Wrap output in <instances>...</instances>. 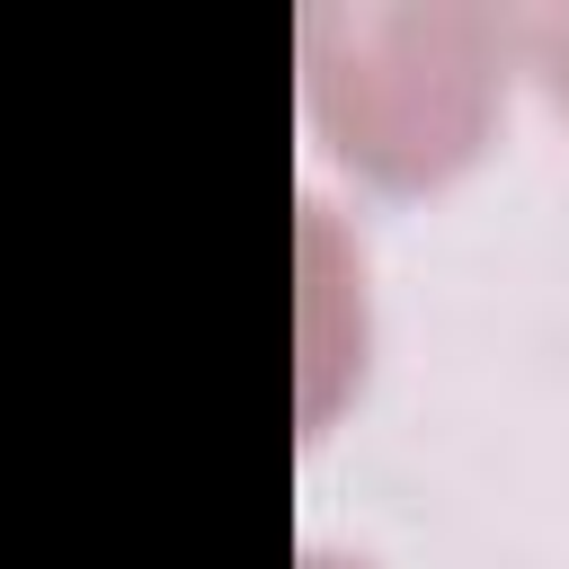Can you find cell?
<instances>
[{
	"instance_id": "obj_1",
	"label": "cell",
	"mask_w": 569,
	"mask_h": 569,
	"mask_svg": "<svg viewBox=\"0 0 569 569\" xmlns=\"http://www.w3.org/2000/svg\"><path fill=\"white\" fill-rule=\"evenodd\" d=\"M507 44H516L507 18H489V9L311 0L302 9V98L356 169L418 187V178H445L453 160H471V142L489 133Z\"/></svg>"
},
{
	"instance_id": "obj_2",
	"label": "cell",
	"mask_w": 569,
	"mask_h": 569,
	"mask_svg": "<svg viewBox=\"0 0 569 569\" xmlns=\"http://www.w3.org/2000/svg\"><path fill=\"white\" fill-rule=\"evenodd\" d=\"M507 36L533 53V71L560 89V107H569V0H542V9H507Z\"/></svg>"
},
{
	"instance_id": "obj_3",
	"label": "cell",
	"mask_w": 569,
	"mask_h": 569,
	"mask_svg": "<svg viewBox=\"0 0 569 569\" xmlns=\"http://www.w3.org/2000/svg\"><path fill=\"white\" fill-rule=\"evenodd\" d=\"M302 569H365V560H338V551H311Z\"/></svg>"
}]
</instances>
